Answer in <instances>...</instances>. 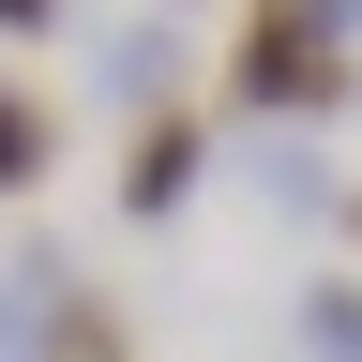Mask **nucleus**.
I'll return each instance as SVG.
<instances>
[{
    "label": "nucleus",
    "mask_w": 362,
    "mask_h": 362,
    "mask_svg": "<svg viewBox=\"0 0 362 362\" xmlns=\"http://www.w3.org/2000/svg\"><path fill=\"white\" fill-rule=\"evenodd\" d=\"M347 90H362V76H347V61H317V45L272 16V0L242 16V45H226V106H242L257 136H302V121H332Z\"/></svg>",
    "instance_id": "1"
},
{
    "label": "nucleus",
    "mask_w": 362,
    "mask_h": 362,
    "mask_svg": "<svg viewBox=\"0 0 362 362\" xmlns=\"http://www.w3.org/2000/svg\"><path fill=\"white\" fill-rule=\"evenodd\" d=\"M0 362H121V317L76 287V257H16L0 272Z\"/></svg>",
    "instance_id": "2"
},
{
    "label": "nucleus",
    "mask_w": 362,
    "mask_h": 362,
    "mask_svg": "<svg viewBox=\"0 0 362 362\" xmlns=\"http://www.w3.org/2000/svg\"><path fill=\"white\" fill-rule=\"evenodd\" d=\"M181 76H197L181 16H121V30H90V90H106L121 121H166V106H181Z\"/></svg>",
    "instance_id": "3"
},
{
    "label": "nucleus",
    "mask_w": 362,
    "mask_h": 362,
    "mask_svg": "<svg viewBox=\"0 0 362 362\" xmlns=\"http://www.w3.org/2000/svg\"><path fill=\"white\" fill-rule=\"evenodd\" d=\"M197 181H211V121H197V106H166V121L121 136V226H166Z\"/></svg>",
    "instance_id": "4"
},
{
    "label": "nucleus",
    "mask_w": 362,
    "mask_h": 362,
    "mask_svg": "<svg viewBox=\"0 0 362 362\" xmlns=\"http://www.w3.org/2000/svg\"><path fill=\"white\" fill-rule=\"evenodd\" d=\"M45 166H61V106H45V90H16V76H0V197H30Z\"/></svg>",
    "instance_id": "5"
},
{
    "label": "nucleus",
    "mask_w": 362,
    "mask_h": 362,
    "mask_svg": "<svg viewBox=\"0 0 362 362\" xmlns=\"http://www.w3.org/2000/svg\"><path fill=\"white\" fill-rule=\"evenodd\" d=\"M302 362H362V272H317L302 287Z\"/></svg>",
    "instance_id": "6"
},
{
    "label": "nucleus",
    "mask_w": 362,
    "mask_h": 362,
    "mask_svg": "<svg viewBox=\"0 0 362 362\" xmlns=\"http://www.w3.org/2000/svg\"><path fill=\"white\" fill-rule=\"evenodd\" d=\"M257 181H272V197H287V211H347V181L317 166L302 136H272V151H257Z\"/></svg>",
    "instance_id": "7"
},
{
    "label": "nucleus",
    "mask_w": 362,
    "mask_h": 362,
    "mask_svg": "<svg viewBox=\"0 0 362 362\" xmlns=\"http://www.w3.org/2000/svg\"><path fill=\"white\" fill-rule=\"evenodd\" d=\"M272 16H287L317 61H347V76H362V0H272Z\"/></svg>",
    "instance_id": "8"
},
{
    "label": "nucleus",
    "mask_w": 362,
    "mask_h": 362,
    "mask_svg": "<svg viewBox=\"0 0 362 362\" xmlns=\"http://www.w3.org/2000/svg\"><path fill=\"white\" fill-rule=\"evenodd\" d=\"M30 30H61V0H0V45H30Z\"/></svg>",
    "instance_id": "9"
},
{
    "label": "nucleus",
    "mask_w": 362,
    "mask_h": 362,
    "mask_svg": "<svg viewBox=\"0 0 362 362\" xmlns=\"http://www.w3.org/2000/svg\"><path fill=\"white\" fill-rule=\"evenodd\" d=\"M347 242H362V181H347Z\"/></svg>",
    "instance_id": "10"
},
{
    "label": "nucleus",
    "mask_w": 362,
    "mask_h": 362,
    "mask_svg": "<svg viewBox=\"0 0 362 362\" xmlns=\"http://www.w3.org/2000/svg\"><path fill=\"white\" fill-rule=\"evenodd\" d=\"M151 16H181V0H151Z\"/></svg>",
    "instance_id": "11"
}]
</instances>
